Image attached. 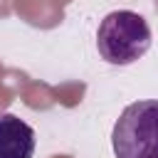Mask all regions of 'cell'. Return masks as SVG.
Here are the masks:
<instances>
[{
    "instance_id": "1",
    "label": "cell",
    "mask_w": 158,
    "mask_h": 158,
    "mask_svg": "<svg viewBox=\"0 0 158 158\" xmlns=\"http://www.w3.org/2000/svg\"><path fill=\"white\" fill-rule=\"evenodd\" d=\"M153 35L151 25L143 15L133 10H114L109 12L96 30V49L104 62L126 67L138 62L151 49Z\"/></svg>"
},
{
    "instance_id": "2",
    "label": "cell",
    "mask_w": 158,
    "mask_h": 158,
    "mask_svg": "<svg viewBox=\"0 0 158 158\" xmlns=\"http://www.w3.org/2000/svg\"><path fill=\"white\" fill-rule=\"evenodd\" d=\"M116 158H158V99L128 104L111 131Z\"/></svg>"
},
{
    "instance_id": "3",
    "label": "cell",
    "mask_w": 158,
    "mask_h": 158,
    "mask_svg": "<svg viewBox=\"0 0 158 158\" xmlns=\"http://www.w3.org/2000/svg\"><path fill=\"white\" fill-rule=\"evenodd\" d=\"M35 128L15 114H0V158H32Z\"/></svg>"
}]
</instances>
